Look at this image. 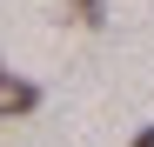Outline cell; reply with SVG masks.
Segmentation results:
<instances>
[{
	"mask_svg": "<svg viewBox=\"0 0 154 147\" xmlns=\"http://www.w3.org/2000/svg\"><path fill=\"white\" fill-rule=\"evenodd\" d=\"M34 107H40V87L27 80V74H7V67H0V120H20Z\"/></svg>",
	"mask_w": 154,
	"mask_h": 147,
	"instance_id": "cell-1",
	"label": "cell"
},
{
	"mask_svg": "<svg viewBox=\"0 0 154 147\" xmlns=\"http://www.w3.org/2000/svg\"><path fill=\"white\" fill-rule=\"evenodd\" d=\"M67 20H74V27H100L107 7H100V0H67Z\"/></svg>",
	"mask_w": 154,
	"mask_h": 147,
	"instance_id": "cell-2",
	"label": "cell"
},
{
	"mask_svg": "<svg viewBox=\"0 0 154 147\" xmlns=\"http://www.w3.org/2000/svg\"><path fill=\"white\" fill-rule=\"evenodd\" d=\"M134 147H154V127H147V134H134Z\"/></svg>",
	"mask_w": 154,
	"mask_h": 147,
	"instance_id": "cell-3",
	"label": "cell"
}]
</instances>
